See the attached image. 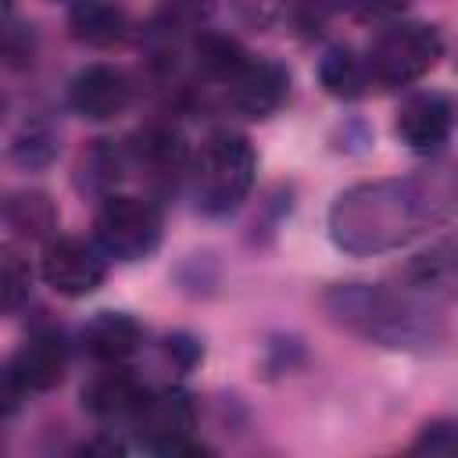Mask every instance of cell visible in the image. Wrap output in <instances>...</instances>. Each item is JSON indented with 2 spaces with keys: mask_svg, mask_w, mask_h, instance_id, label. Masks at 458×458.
<instances>
[{
  "mask_svg": "<svg viewBox=\"0 0 458 458\" xmlns=\"http://www.w3.org/2000/svg\"><path fill=\"white\" fill-rule=\"evenodd\" d=\"M39 276L61 297H89L100 290L107 276V261L97 243H86L79 236H57L47 240L43 247Z\"/></svg>",
  "mask_w": 458,
  "mask_h": 458,
  "instance_id": "52a82bcc",
  "label": "cell"
},
{
  "mask_svg": "<svg viewBox=\"0 0 458 458\" xmlns=\"http://www.w3.org/2000/svg\"><path fill=\"white\" fill-rule=\"evenodd\" d=\"M136 437L157 451V454H193L204 451L193 444V429H197V404L186 390L179 386H165L143 397V404L132 415Z\"/></svg>",
  "mask_w": 458,
  "mask_h": 458,
  "instance_id": "8992f818",
  "label": "cell"
},
{
  "mask_svg": "<svg viewBox=\"0 0 458 458\" xmlns=\"http://www.w3.org/2000/svg\"><path fill=\"white\" fill-rule=\"evenodd\" d=\"M165 233L161 211L147 197L129 193H107L93 218V243L104 258L114 261H143L157 250Z\"/></svg>",
  "mask_w": 458,
  "mask_h": 458,
  "instance_id": "5b68a950",
  "label": "cell"
},
{
  "mask_svg": "<svg viewBox=\"0 0 458 458\" xmlns=\"http://www.w3.org/2000/svg\"><path fill=\"white\" fill-rule=\"evenodd\" d=\"M0 222L21 240H50L57 229V208L39 190H14L0 200Z\"/></svg>",
  "mask_w": 458,
  "mask_h": 458,
  "instance_id": "2e32d148",
  "label": "cell"
},
{
  "mask_svg": "<svg viewBox=\"0 0 458 458\" xmlns=\"http://www.w3.org/2000/svg\"><path fill=\"white\" fill-rule=\"evenodd\" d=\"M132 157H136L140 172H147V179H150L154 186H165V190L175 186V182L186 175V168H190L182 136H179L175 129H168V125H150V129H143V132L136 136V143H132Z\"/></svg>",
  "mask_w": 458,
  "mask_h": 458,
  "instance_id": "4fadbf2b",
  "label": "cell"
},
{
  "mask_svg": "<svg viewBox=\"0 0 458 458\" xmlns=\"http://www.w3.org/2000/svg\"><path fill=\"white\" fill-rule=\"evenodd\" d=\"M29 290H32V268H29V261L18 250L0 247V315L18 311L29 301Z\"/></svg>",
  "mask_w": 458,
  "mask_h": 458,
  "instance_id": "ffe728a7",
  "label": "cell"
},
{
  "mask_svg": "<svg viewBox=\"0 0 458 458\" xmlns=\"http://www.w3.org/2000/svg\"><path fill=\"white\" fill-rule=\"evenodd\" d=\"M454 447V426L451 422H433L422 429V437L415 440V451H451Z\"/></svg>",
  "mask_w": 458,
  "mask_h": 458,
  "instance_id": "d4e9b609",
  "label": "cell"
},
{
  "mask_svg": "<svg viewBox=\"0 0 458 458\" xmlns=\"http://www.w3.org/2000/svg\"><path fill=\"white\" fill-rule=\"evenodd\" d=\"M21 394H25V390H21V383L14 379V372H11L7 365H0V419L18 408Z\"/></svg>",
  "mask_w": 458,
  "mask_h": 458,
  "instance_id": "484cf974",
  "label": "cell"
},
{
  "mask_svg": "<svg viewBox=\"0 0 458 458\" xmlns=\"http://www.w3.org/2000/svg\"><path fill=\"white\" fill-rule=\"evenodd\" d=\"M14 154H18L21 165H43V161H50V154H54V136L43 132V129H29V132L18 136Z\"/></svg>",
  "mask_w": 458,
  "mask_h": 458,
  "instance_id": "7402d4cb",
  "label": "cell"
},
{
  "mask_svg": "<svg viewBox=\"0 0 458 458\" xmlns=\"http://www.w3.org/2000/svg\"><path fill=\"white\" fill-rule=\"evenodd\" d=\"M347 4L361 21H394L408 11L411 0H347Z\"/></svg>",
  "mask_w": 458,
  "mask_h": 458,
  "instance_id": "603a6c76",
  "label": "cell"
},
{
  "mask_svg": "<svg viewBox=\"0 0 458 458\" xmlns=\"http://www.w3.org/2000/svg\"><path fill=\"white\" fill-rule=\"evenodd\" d=\"M129 100L132 82L114 64H86L68 86V104L86 122H111L129 107Z\"/></svg>",
  "mask_w": 458,
  "mask_h": 458,
  "instance_id": "30bf717a",
  "label": "cell"
},
{
  "mask_svg": "<svg viewBox=\"0 0 458 458\" xmlns=\"http://www.w3.org/2000/svg\"><path fill=\"white\" fill-rule=\"evenodd\" d=\"M254 172H258V154L247 136L229 129L211 132L186 172L193 182L197 211L208 218H222L236 211L254 186Z\"/></svg>",
  "mask_w": 458,
  "mask_h": 458,
  "instance_id": "3957f363",
  "label": "cell"
},
{
  "mask_svg": "<svg viewBox=\"0 0 458 458\" xmlns=\"http://www.w3.org/2000/svg\"><path fill=\"white\" fill-rule=\"evenodd\" d=\"M143 344V329L125 311H97L82 326V347L100 365H125Z\"/></svg>",
  "mask_w": 458,
  "mask_h": 458,
  "instance_id": "5bb4252c",
  "label": "cell"
},
{
  "mask_svg": "<svg viewBox=\"0 0 458 458\" xmlns=\"http://www.w3.org/2000/svg\"><path fill=\"white\" fill-rule=\"evenodd\" d=\"M82 179L89 190L97 193H107L118 179H122V168H125V150H118L111 140H97V147L89 154H82Z\"/></svg>",
  "mask_w": 458,
  "mask_h": 458,
  "instance_id": "44dd1931",
  "label": "cell"
},
{
  "mask_svg": "<svg viewBox=\"0 0 458 458\" xmlns=\"http://www.w3.org/2000/svg\"><path fill=\"white\" fill-rule=\"evenodd\" d=\"M247 57H250V54H247L233 36L200 32V36L193 39V61H197V68H200L208 79H215V82L233 79V75L247 64Z\"/></svg>",
  "mask_w": 458,
  "mask_h": 458,
  "instance_id": "ac0fdd59",
  "label": "cell"
},
{
  "mask_svg": "<svg viewBox=\"0 0 458 458\" xmlns=\"http://www.w3.org/2000/svg\"><path fill=\"white\" fill-rule=\"evenodd\" d=\"M444 57V36L437 25L426 21H394L386 25L369 54H365V72H369V86L376 82L379 89H404L415 86L422 75H429L437 68V61Z\"/></svg>",
  "mask_w": 458,
  "mask_h": 458,
  "instance_id": "277c9868",
  "label": "cell"
},
{
  "mask_svg": "<svg viewBox=\"0 0 458 458\" xmlns=\"http://www.w3.org/2000/svg\"><path fill=\"white\" fill-rule=\"evenodd\" d=\"M7 369L14 372V379L21 383L25 394H47L64 379L68 351H64V344H61V336L54 329H36L14 351Z\"/></svg>",
  "mask_w": 458,
  "mask_h": 458,
  "instance_id": "8fae6325",
  "label": "cell"
},
{
  "mask_svg": "<svg viewBox=\"0 0 458 458\" xmlns=\"http://www.w3.org/2000/svg\"><path fill=\"white\" fill-rule=\"evenodd\" d=\"M143 386H140V379L129 372V369H122V365H107L104 372H97L93 379H89V386L82 390V404H86V411L93 415V419H100V422H132V415H136V408L143 404Z\"/></svg>",
  "mask_w": 458,
  "mask_h": 458,
  "instance_id": "7c38bea8",
  "label": "cell"
},
{
  "mask_svg": "<svg viewBox=\"0 0 458 458\" xmlns=\"http://www.w3.org/2000/svg\"><path fill=\"white\" fill-rule=\"evenodd\" d=\"M404 279L419 290H451V283H454V240L444 236L437 247L415 254L404 268Z\"/></svg>",
  "mask_w": 458,
  "mask_h": 458,
  "instance_id": "d6986e66",
  "label": "cell"
},
{
  "mask_svg": "<svg viewBox=\"0 0 458 458\" xmlns=\"http://www.w3.org/2000/svg\"><path fill=\"white\" fill-rule=\"evenodd\" d=\"M451 204V186L426 179H376L351 186L336 197L329 211V236L347 254H383L397 250L419 236L429 222L444 218Z\"/></svg>",
  "mask_w": 458,
  "mask_h": 458,
  "instance_id": "6da1fadb",
  "label": "cell"
},
{
  "mask_svg": "<svg viewBox=\"0 0 458 458\" xmlns=\"http://www.w3.org/2000/svg\"><path fill=\"white\" fill-rule=\"evenodd\" d=\"M165 354H168V361L179 369V372H190L197 361H200V344L193 340V336H186V333H175V336H168L165 340Z\"/></svg>",
  "mask_w": 458,
  "mask_h": 458,
  "instance_id": "cb8c5ba5",
  "label": "cell"
},
{
  "mask_svg": "<svg viewBox=\"0 0 458 458\" xmlns=\"http://www.w3.org/2000/svg\"><path fill=\"white\" fill-rule=\"evenodd\" d=\"M451 125H454V100L440 89L411 93L394 118L397 140L415 154H437L451 140Z\"/></svg>",
  "mask_w": 458,
  "mask_h": 458,
  "instance_id": "9c48e42d",
  "label": "cell"
},
{
  "mask_svg": "<svg viewBox=\"0 0 458 458\" xmlns=\"http://www.w3.org/2000/svg\"><path fill=\"white\" fill-rule=\"evenodd\" d=\"M318 82L326 86L329 97H340V100L361 97L369 86L365 57H358L351 47H329L318 61Z\"/></svg>",
  "mask_w": 458,
  "mask_h": 458,
  "instance_id": "e0dca14e",
  "label": "cell"
},
{
  "mask_svg": "<svg viewBox=\"0 0 458 458\" xmlns=\"http://www.w3.org/2000/svg\"><path fill=\"white\" fill-rule=\"evenodd\" d=\"M222 100L233 114L240 118H268L276 114L286 97H290V72L279 64V61H268V57H247V64L222 82Z\"/></svg>",
  "mask_w": 458,
  "mask_h": 458,
  "instance_id": "ba28073f",
  "label": "cell"
},
{
  "mask_svg": "<svg viewBox=\"0 0 458 458\" xmlns=\"http://www.w3.org/2000/svg\"><path fill=\"white\" fill-rule=\"evenodd\" d=\"M68 29L79 43L93 50H107L125 39L129 18L114 0H75L68 11Z\"/></svg>",
  "mask_w": 458,
  "mask_h": 458,
  "instance_id": "9a60e30c",
  "label": "cell"
},
{
  "mask_svg": "<svg viewBox=\"0 0 458 458\" xmlns=\"http://www.w3.org/2000/svg\"><path fill=\"white\" fill-rule=\"evenodd\" d=\"M322 308L336 326L383 347H426L440 333L426 308L386 286L336 283L322 293Z\"/></svg>",
  "mask_w": 458,
  "mask_h": 458,
  "instance_id": "7a4b0ae2",
  "label": "cell"
}]
</instances>
